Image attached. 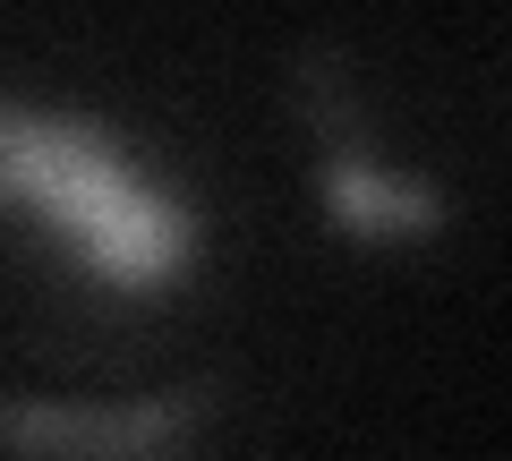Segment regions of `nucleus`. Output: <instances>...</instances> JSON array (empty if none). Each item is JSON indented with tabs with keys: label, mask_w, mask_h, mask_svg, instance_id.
<instances>
[{
	"label": "nucleus",
	"mask_w": 512,
	"mask_h": 461,
	"mask_svg": "<svg viewBox=\"0 0 512 461\" xmlns=\"http://www.w3.org/2000/svg\"><path fill=\"white\" fill-rule=\"evenodd\" d=\"M0 205L43 214L111 291H163L197 265V214L128 171L120 137L0 94Z\"/></svg>",
	"instance_id": "nucleus-1"
},
{
	"label": "nucleus",
	"mask_w": 512,
	"mask_h": 461,
	"mask_svg": "<svg viewBox=\"0 0 512 461\" xmlns=\"http://www.w3.org/2000/svg\"><path fill=\"white\" fill-rule=\"evenodd\" d=\"M214 393H146V402H0V453L18 461H180Z\"/></svg>",
	"instance_id": "nucleus-2"
},
{
	"label": "nucleus",
	"mask_w": 512,
	"mask_h": 461,
	"mask_svg": "<svg viewBox=\"0 0 512 461\" xmlns=\"http://www.w3.org/2000/svg\"><path fill=\"white\" fill-rule=\"evenodd\" d=\"M325 214L342 222L350 240H376V248H410V240H436L444 222H453V197L436 188L402 180V171L384 163H325Z\"/></svg>",
	"instance_id": "nucleus-3"
},
{
	"label": "nucleus",
	"mask_w": 512,
	"mask_h": 461,
	"mask_svg": "<svg viewBox=\"0 0 512 461\" xmlns=\"http://www.w3.org/2000/svg\"><path fill=\"white\" fill-rule=\"evenodd\" d=\"M299 111H308V137L325 146V163H376L342 52H299Z\"/></svg>",
	"instance_id": "nucleus-4"
}]
</instances>
